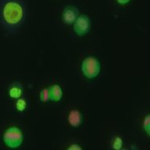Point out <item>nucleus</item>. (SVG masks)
Wrapping results in <instances>:
<instances>
[{"label":"nucleus","mask_w":150,"mask_h":150,"mask_svg":"<svg viewBox=\"0 0 150 150\" xmlns=\"http://www.w3.org/2000/svg\"><path fill=\"white\" fill-rule=\"evenodd\" d=\"M25 6L22 0H1L0 23L9 32H15L25 19Z\"/></svg>","instance_id":"1"},{"label":"nucleus","mask_w":150,"mask_h":150,"mask_svg":"<svg viewBox=\"0 0 150 150\" xmlns=\"http://www.w3.org/2000/svg\"><path fill=\"white\" fill-rule=\"evenodd\" d=\"M81 69L86 78L92 79L96 78L99 74L101 70V65L97 58L93 56H89L83 59Z\"/></svg>","instance_id":"2"},{"label":"nucleus","mask_w":150,"mask_h":150,"mask_svg":"<svg viewBox=\"0 0 150 150\" xmlns=\"http://www.w3.org/2000/svg\"><path fill=\"white\" fill-rule=\"evenodd\" d=\"M23 135L17 127H10L4 134V142L10 149H17L23 144Z\"/></svg>","instance_id":"3"},{"label":"nucleus","mask_w":150,"mask_h":150,"mask_svg":"<svg viewBox=\"0 0 150 150\" xmlns=\"http://www.w3.org/2000/svg\"><path fill=\"white\" fill-rule=\"evenodd\" d=\"M91 28V22L88 16L86 14H80L74 23V30L78 36H84L88 33Z\"/></svg>","instance_id":"4"},{"label":"nucleus","mask_w":150,"mask_h":150,"mask_svg":"<svg viewBox=\"0 0 150 150\" xmlns=\"http://www.w3.org/2000/svg\"><path fill=\"white\" fill-rule=\"evenodd\" d=\"M79 9L73 5H68L64 8L62 13V20L65 24L72 25L79 17Z\"/></svg>","instance_id":"5"},{"label":"nucleus","mask_w":150,"mask_h":150,"mask_svg":"<svg viewBox=\"0 0 150 150\" xmlns=\"http://www.w3.org/2000/svg\"><path fill=\"white\" fill-rule=\"evenodd\" d=\"M68 121L73 128H79L83 123V115L78 109L71 110L68 116Z\"/></svg>","instance_id":"6"},{"label":"nucleus","mask_w":150,"mask_h":150,"mask_svg":"<svg viewBox=\"0 0 150 150\" xmlns=\"http://www.w3.org/2000/svg\"><path fill=\"white\" fill-rule=\"evenodd\" d=\"M49 99L53 102H59L63 98V90L59 84H54L48 88Z\"/></svg>","instance_id":"7"},{"label":"nucleus","mask_w":150,"mask_h":150,"mask_svg":"<svg viewBox=\"0 0 150 150\" xmlns=\"http://www.w3.org/2000/svg\"><path fill=\"white\" fill-rule=\"evenodd\" d=\"M22 93H23V88L22 86L19 84H12L9 86L8 88V95L12 98H19L21 97Z\"/></svg>","instance_id":"8"},{"label":"nucleus","mask_w":150,"mask_h":150,"mask_svg":"<svg viewBox=\"0 0 150 150\" xmlns=\"http://www.w3.org/2000/svg\"><path fill=\"white\" fill-rule=\"evenodd\" d=\"M15 107L18 112H23L27 108V102L25 101L24 98H18L16 103H15Z\"/></svg>","instance_id":"9"},{"label":"nucleus","mask_w":150,"mask_h":150,"mask_svg":"<svg viewBox=\"0 0 150 150\" xmlns=\"http://www.w3.org/2000/svg\"><path fill=\"white\" fill-rule=\"evenodd\" d=\"M123 139L120 138V137H118L116 136L114 138V140H113V143H112V149L115 150H120L122 149V147H123Z\"/></svg>","instance_id":"10"},{"label":"nucleus","mask_w":150,"mask_h":150,"mask_svg":"<svg viewBox=\"0 0 150 150\" xmlns=\"http://www.w3.org/2000/svg\"><path fill=\"white\" fill-rule=\"evenodd\" d=\"M143 127L144 129L145 133L148 134L149 136L150 135V115L148 114L144 119V122H143Z\"/></svg>","instance_id":"11"},{"label":"nucleus","mask_w":150,"mask_h":150,"mask_svg":"<svg viewBox=\"0 0 150 150\" xmlns=\"http://www.w3.org/2000/svg\"><path fill=\"white\" fill-rule=\"evenodd\" d=\"M40 100L42 103H47L50 100L48 88H43V90L40 92Z\"/></svg>","instance_id":"12"},{"label":"nucleus","mask_w":150,"mask_h":150,"mask_svg":"<svg viewBox=\"0 0 150 150\" xmlns=\"http://www.w3.org/2000/svg\"><path fill=\"white\" fill-rule=\"evenodd\" d=\"M69 150H82L83 148L81 147L80 145L78 144H71L69 146L68 148Z\"/></svg>","instance_id":"13"},{"label":"nucleus","mask_w":150,"mask_h":150,"mask_svg":"<svg viewBox=\"0 0 150 150\" xmlns=\"http://www.w3.org/2000/svg\"><path fill=\"white\" fill-rule=\"evenodd\" d=\"M130 1L131 0H117V2L120 4H129Z\"/></svg>","instance_id":"14"}]
</instances>
